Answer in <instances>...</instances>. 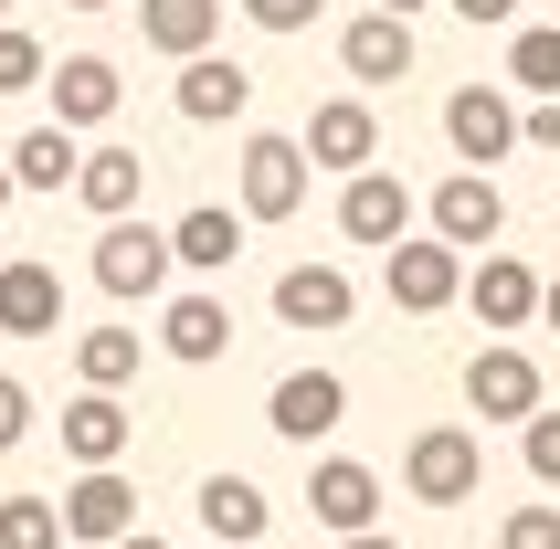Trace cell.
<instances>
[{"mask_svg":"<svg viewBox=\"0 0 560 549\" xmlns=\"http://www.w3.org/2000/svg\"><path fill=\"white\" fill-rule=\"evenodd\" d=\"M233 212L244 222H296L307 212V149L276 138V127H254L244 159H233Z\"/></svg>","mask_w":560,"mask_h":549,"instance_id":"cell-1","label":"cell"},{"mask_svg":"<svg viewBox=\"0 0 560 549\" xmlns=\"http://www.w3.org/2000/svg\"><path fill=\"white\" fill-rule=\"evenodd\" d=\"M402 487H412V507H466V497L487 487V444H476L466 423H423L402 444Z\"/></svg>","mask_w":560,"mask_h":549,"instance_id":"cell-2","label":"cell"},{"mask_svg":"<svg viewBox=\"0 0 560 549\" xmlns=\"http://www.w3.org/2000/svg\"><path fill=\"white\" fill-rule=\"evenodd\" d=\"M423 233H434L444 254H498V233H508V201H498V180H476V170H444L434 180V201H423Z\"/></svg>","mask_w":560,"mask_h":549,"instance_id":"cell-3","label":"cell"},{"mask_svg":"<svg viewBox=\"0 0 560 549\" xmlns=\"http://www.w3.org/2000/svg\"><path fill=\"white\" fill-rule=\"evenodd\" d=\"M444 149H455V170H498L508 149H518V106H508V85H455L444 95Z\"/></svg>","mask_w":560,"mask_h":549,"instance_id":"cell-4","label":"cell"},{"mask_svg":"<svg viewBox=\"0 0 560 549\" xmlns=\"http://www.w3.org/2000/svg\"><path fill=\"white\" fill-rule=\"evenodd\" d=\"M381 285H392L402 317H444V306L466 296V254H444L434 233H402V244L381 254Z\"/></svg>","mask_w":560,"mask_h":549,"instance_id":"cell-5","label":"cell"},{"mask_svg":"<svg viewBox=\"0 0 560 549\" xmlns=\"http://www.w3.org/2000/svg\"><path fill=\"white\" fill-rule=\"evenodd\" d=\"M466 412L476 423H529L539 412V360L518 349V338H487L466 360Z\"/></svg>","mask_w":560,"mask_h":549,"instance_id":"cell-6","label":"cell"},{"mask_svg":"<svg viewBox=\"0 0 560 549\" xmlns=\"http://www.w3.org/2000/svg\"><path fill=\"white\" fill-rule=\"evenodd\" d=\"M95 285H106V296L117 306H138V296H159V285H170V233H159V222H106V233H95Z\"/></svg>","mask_w":560,"mask_h":549,"instance_id":"cell-7","label":"cell"},{"mask_svg":"<svg viewBox=\"0 0 560 549\" xmlns=\"http://www.w3.org/2000/svg\"><path fill=\"white\" fill-rule=\"evenodd\" d=\"M296 149H307V170H371L381 159V117L360 106V95H328V106H307V127H296Z\"/></svg>","mask_w":560,"mask_h":549,"instance_id":"cell-8","label":"cell"},{"mask_svg":"<svg viewBox=\"0 0 560 549\" xmlns=\"http://www.w3.org/2000/svg\"><path fill=\"white\" fill-rule=\"evenodd\" d=\"M349 423V381L339 370H285L276 392H265V433H285V444H317V433Z\"/></svg>","mask_w":560,"mask_h":549,"instance_id":"cell-9","label":"cell"},{"mask_svg":"<svg viewBox=\"0 0 560 549\" xmlns=\"http://www.w3.org/2000/svg\"><path fill=\"white\" fill-rule=\"evenodd\" d=\"M466 306H476L487 338H518L539 317V274L518 265V254H476V265H466Z\"/></svg>","mask_w":560,"mask_h":549,"instance_id":"cell-10","label":"cell"},{"mask_svg":"<svg viewBox=\"0 0 560 549\" xmlns=\"http://www.w3.org/2000/svg\"><path fill=\"white\" fill-rule=\"evenodd\" d=\"M307 507H317V528L371 539V518H381V476H371L360 455H317V465H307Z\"/></svg>","mask_w":560,"mask_h":549,"instance_id":"cell-11","label":"cell"},{"mask_svg":"<svg viewBox=\"0 0 560 549\" xmlns=\"http://www.w3.org/2000/svg\"><path fill=\"white\" fill-rule=\"evenodd\" d=\"M54 518H63V539H95V549H117L127 528H138V487H127L117 465H106V476H74V487L54 497Z\"/></svg>","mask_w":560,"mask_h":549,"instance_id":"cell-12","label":"cell"},{"mask_svg":"<svg viewBox=\"0 0 560 549\" xmlns=\"http://www.w3.org/2000/svg\"><path fill=\"white\" fill-rule=\"evenodd\" d=\"M339 233H349L360 254H392V244L412 233V190L392 180V170H360V180L339 190Z\"/></svg>","mask_w":560,"mask_h":549,"instance_id":"cell-13","label":"cell"},{"mask_svg":"<svg viewBox=\"0 0 560 549\" xmlns=\"http://www.w3.org/2000/svg\"><path fill=\"white\" fill-rule=\"evenodd\" d=\"M276 317H285L296 338L349 328V317H360V285H349L339 265H285V274H276Z\"/></svg>","mask_w":560,"mask_h":549,"instance_id":"cell-14","label":"cell"},{"mask_svg":"<svg viewBox=\"0 0 560 549\" xmlns=\"http://www.w3.org/2000/svg\"><path fill=\"white\" fill-rule=\"evenodd\" d=\"M63 328V274L43 254H11L0 265V338H54Z\"/></svg>","mask_w":560,"mask_h":549,"instance_id":"cell-15","label":"cell"},{"mask_svg":"<svg viewBox=\"0 0 560 549\" xmlns=\"http://www.w3.org/2000/svg\"><path fill=\"white\" fill-rule=\"evenodd\" d=\"M43 85H54V127H63V138H85V127H106V117H117V63H106V54H63L54 63V74H43Z\"/></svg>","mask_w":560,"mask_h":549,"instance_id":"cell-16","label":"cell"},{"mask_svg":"<svg viewBox=\"0 0 560 549\" xmlns=\"http://www.w3.org/2000/svg\"><path fill=\"white\" fill-rule=\"evenodd\" d=\"M74 201L95 212V233H106V222H138V201H149V159H138V149H85Z\"/></svg>","mask_w":560,"mask_h":549,"instance_id":"cell-17","label":"cell"},{"mask_svg":"<svg viewBox=\"0 0 560 549\" xmlns=\"http://www.w3.org/2000/svg\"><path fill=\"white\" fill-rule=\"evenodd\" d=\"M159 349H170L180 370H212L222 349H233V306L222 296H170L159 306Z\"/></svg>","mask_w":560,"mask_h":549,"instance_id":"cell-18","label":"cell"},{"mask_svg":"<svg viewBox=\"0 0 560 549\" xmlns=\"http://www.w3.org/2000/svg\"><path fill=\"white\" fill-rule=\"evenodd\" d=\"M244 95H254V74L233 54H201V63H180V85H170V106H180L190 127H233L244 117Z\"/></svg>","mask_w":560,"mask_h":549,"instance_id":"cell-19","label":"cell"},{"mask_svg":"<svg viewBox=\"0 0 560 549\" xmlns=\"http://www.w3.org/2000/svg\"><path fill=\"white\" fill-rule=\"evenodd\" d=\"M138 32H149V54L201 63L222 43V0H138Z\"/></svg>","mask_w":560,"mask_h":549,"instance_id":"cell-20","label":"cell"},{"mask_svg":"<svg viewBox=\"0 0 560 549\" xmlns=\"http://www.w3.org/2000/svg\"><path fill=\"white\" fill-rule=\"evenodd\" d=\"M63 455L85 465V476H106V465L127 455V401L117 392H74L63 401Z\"/></svg>","mask_w":560,"mask_h":549,"instance_id":"cell-21","label":"cell"},{"mask_svg":"<svg viewBox=\"0 0 560 549\" xmlns=\"http://www.w3.org/2000/svg\"><path fill=\"white\" fill-rule=\"evenodd\" d=\"M339 63L360 74V85H402V74H412V22H392V11H360V22L339 32Z\"/></svg>","mask_w":560,"mask_h":549,"instance_id":"cell-22","label":"cell"},{"mask_svg":"<svg viewBox=\"0 0 560 549\" xmlns=\"http://www.w3.org/2000/svg\"><path fill=\"white\" fill-rule=\"evenodd\" d=\"M244 254V212L233 201H190L180 222H170V265H190V274H222Z\"/></svg>","mask_w":560,"mask_h":549,"instance_id":"cell-23","label":"cell"},{"mask_svg":"<svg viewBox=\"0 0 560 549\" xmlns=\"http://www.w3.org/2000/svg\"><path fill=\"white\" fill-rule=\"evenodd\" d=\"M201 528H212L222 549H244V539H265V528H276V507H265V487H254V476H201Z\"/></svg>","mask_w":560,"mask_h":549,"instance_id":"cell-24","label":"cell"},{"mask_svg":"<svg viewBox=\"0 0 560 549\" xmlns=\"http://www.w3.org/2000/svg\"><path fill=\"white\" fill-rule=\"evenodd\" d=\"M138 370H149V338L138 328H85L74 338V381H85V392H127Z\"/></svg>","mask_w":560,"mask_h":549,"instance_id":"cell-25","label":"cell"},{"mask_svg":"<svg viewBox=\"0 0 560 549\" xmlns=\"http://www.w3.org/2000/svg\"><path fill=\"white\" fill-rule=\"evenodd\" d=\"M11 190H74V170H85V149L63 138V127H32V138H11Z\"/></svg>","mask_w":560,"mask_h":549,"instance_id":"cell-26","label":"cell"},{"mask_svg":"<svg viewBox=\"0 0 560 549\" xmlns=\"http://www.w3.org/2000/svg\"><path fill=\"white\" fill-rule=\"evenodd\" d=\"M508 85L539 95V106H560V32L550 22H518V43H508Z\"/></svg>","mask_w":560,"mask_h":549,"instance_id":"cell-27","label":"cell"},{"mask_svg":"<svg viewBox=\"0 0 560 549\" xmlns=\"http://www.w3.org/2000/svg\"><path fill=\"white\" fill-rule=\"evenodd\" d=\"M0 549H63L54 497H0Z\"/></svg>","mask_w":560,"mask_h":549,"instance_id":"cell-28","label":"cell"},{"mask_svg":"<svg viewBox=\"0 0 560 549\" xmlns=\"http://www.w3.org/2000/svg\"><path fill=\"white\" fill-rule=\"evenodd\" d=\"M43 74H54V63H43V43H32L22 22H0V95H32Z\"/></svg>","mask_w":560,"mask_h":549,"instance_id":"cell-29","label":"cell"},{"mask_svg":"<svg viewBox=\"0 0 560 549\" xmlns=\"http://www.w3.org/2000/svg\"><path fill=\"white\" fill-rule=\"evenodd\" d=\"M518 465H529L539 487H560V412H550V401H539L529 423H518Z\"/></svg>","mask_w":560,"mask_h":549,"instance_id":"cell-30","label":"cell"},{"mask_svg":"<svg viewBox=\"0 0 560 549\" xmlns=\"http://www.w3.org/2000/svg\"><path fill=\"white\" fill-rule=\"evenodd\" d=\"M498 549H560V507H508Z\"/></svg>","mask_w":560,"mask_h":549,"instance_id":"cell-31","label":"cell"},{"mask_svg":"<svg viewBox=\"0 0 560 549\" xmlns=\"http://www.w3.org/2000/svg\"><path fill=\"white\" fill-rule=\"evenodd\" d=\"M244 22H254V32H307L317 0H244Z\"/></svg>","mask_w":560,"mask_h":549,"instance_id":"cell-32","label":"cell"},{"mask_svg":"<svg viewBox=\"0 0 560 549\" xmlns=\"http://www.w3.org/2000/svg\"><path fill=\"white\" fill-rule=\"evenodd\" d=\"M22 433H32V392H22V381H11V370H0V455H11Z\"/></svg>","mask_w":560,"mask_h":549,"instance_id":"cell-33","label":"cell"},{"mask_svg":"<svg viewBox=\"0 0 560 549\" xmlns=\"http://www.w3.org/2000/svg\"><path fill=\"white\" fill-rule=\"evenodd\" d=\"M518 149H539V159H560V106H529V117H518Z\"/></svg>","mask_w":560,"mask_h":549,"instance_id":"cell-34","label":"cell"},{"mask_svg":"<svg viewBox=\"0 0 560 549\" xmlns=\"http://www.w3.org/2000/svg\"><path fill=\"white\" fill-rule=\"evenodd\" d=\"M455 22H518V0H444Z\"/></svg>","mask_w":560,"mask_h":549,"instance_id":"cell-35","label":"cell"},{"mask_svg":"<svg viewBox=\"0 0 560 549\" xmlns=\"http://www.w3.org/2000/svg\"><path fill=\"white\" fill-rule=\"evenodd\" d=\"M539 328H560V274H550V285H539Z\"/></svg>","mask_w":560,"mask_h":549,"instance_id":"cell-36","label":"cell"},{"mask_svg":"<svg viewBox=\"0 0 560 549\" xmlns=\"http://www.w3.org/2000/svg\"><path fill=\"white\" fill-rule=\"evenodd\" d=\"M117 549H170V539H159V528H127V539Z\"/></svg>","mask_w":560,"mask_h":549,"instance_id":"cell-37","label":"cell"},{"mask_svg":"<svg viewBox=\"0 0 560 549\" xmlns=\"http://www.w3.org/2000/svg\"><path fill=\"white\" fill-rule=\"evenodd\" d=\"M11 201H22V190H11V159H0V212H11Z\"/></svg>","mask_w":560,"mask_h":549,"instance_id":"cell-38","label":"cell"},{"mask_svg":"<svg viewBox=\"0 0 560 549\" xmlns=\"http://www.w3.org/2000/svg\"><path fill=\"white\" fill-rule=\"evenodd\" d=\"M381 11H392V22H412V11H423V0H381Z\"/></svg>","mask_w":560,"mask_h":549,"instance_id":"cell-39","label":"cell"},{"mask_svg":"<svg viewBox=\"0 0 560 549\" xmlns=\"http://www.w3.org/2000/svg\"><path fill=\"white\" fill-rule=\"evenodd\" d=\"M339 549H392V539H381V528H371V539H339Z\"/></svg>","mask_w":560,"mask_h":549,"instance_id":"cell-40","label":"cell"},{"mask_svg":"<svg viewBox=\"0 0 560 549\" xmlns=\"http://www.w3.org/2000/svg\"><path fill=\"white\" fill-rule=\"evenodd\" d=\"M63 11H106V0H63Z\"/></svg>","mask_w":560,"mask_h":549,"instance_id":"cell-41","label":"cell"},{"mask_svg":"<svg viewBox=\"0 0 560 549\" xmlns=\"http://www.w3.org/2000/svg\"><path fill=\"white\" fill-rule=\"evenodd\" d=\"M0 22H11V0H0Z\"/></svg>","mask_w":560,"mask_h":549,"instance_id":"cell-42","label":"cell"}]
</instances>
